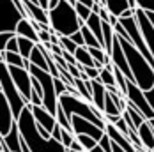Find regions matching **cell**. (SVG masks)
<instances>
[{
    "label": "cell",
    "mask_w": 154,
    "mask_h": 152,
    "mask_svg": "<svg viewBox=\"0 0 154 152\" xmlns=\"http://www.w3.org/2000/svg\"><path fill=\"white\" fill-rule=\"evenodd\" d=\"M99 81H101L105 87H117V80H115V74H113V65H112V64L101 69Z\"/></svg>",
    "instance_id": "obj_22"
},
{
    "label": "cell",
    "mask_w": 154,
    "mask_h": 152,
    "mask_svg": "<svg viewBox=\"0 0 154 152\" xmlns=\"http://www.w3.org/2000/svg\"><path fill=\"white\" fill-rule=\"evenodd\" d=\"M18 127L23 140L29 143L32 152H69L60 141L53 140V138H43L37 131V122L34 119L30 106H27L23 110V113L18 119Z\"/></svg>",
    "instance_id": "obj_1"
},
{
    "label": "cell",
    "mask_w": 154,
    "mask_h": 152,
    "mask_svg": "<svg viewBox=\"0 0 154 152\" xmlns=\"http://www.w3.org/2000/svg\"><path fill=\"white\" fill-rule=\"evenodd\" d=\"M14 124H16V119H14V113H13V108L9 105L7 97L0 92V136L9 135Z\"/></svg>",
    "instance_id": "obj_9"
},
{
    "label": "cell",
    "mask_w": 154,
    "mask_h": 152,
    "mask_svg": "<svg viewBox=\"0 0 154 152\" xmlns=\"http://www.w3.org/2000/svg\"><path fill=\"white\" fill-rule=\"evenodd\" d=\"M78 4H83V5H87V7H91L92 9L94 4H96V0H76Z\"/></svg>",
    "instance_id": "obj_41"
},
{
    "label": "cell",
    "mask_w": 154,
    "mask_h": 152,
    "mask_svg": "<svg viewBox=\"0 0 154 152\" xmlns=\"http://www.w3.org/2000/svg\"><path fill=\"white\" fill-rule=\"evenodd\" d=\"M137 9L145 13H154V0H137Z\"/></svg>",
    "instance_id": "obj_31"
},
{
    "label": "cell",
    "mask_w": 154,
    "mask_h": 152,
    "mask_svg": "<svg viewBox=\"0 0 154 152\" xmlns=\"http://www.w3.org/2000/svg\"><path fill=\"white\" fill-rule=\"evenodd\" d=\"M59 4H60V0H50V2H48V11L55 9V7H57Z\"/></svg>",
    "instance_id": "obj_42"
},
{
    "label": "cell",
    "mask_w": 154,
    "mask_h": 152,
    "mask_svg": "<svg viewBox=\"0 0 154 152\" xmlns=\"http://www.w3.org/2000/svg\"><path fill=\"white\" fill-rule=\"evenodd\" d=\"M23 5H25V11L30 18L32 21H39L43 25H50V16H48V11L43 9L39 4L32 2V0H23Z\"/></svg>",
    "instance_id": "obj_12"
},
{
    "label": "cell",
    "mask_w": 154,
    "mask_h": 152,
    "mask_svg": "<svg viewBox=\"0 0 154 152\" xmlns=\"http://www.w3.org/2000/svg\"><path fill=\"white\" fill-rule=\"evenodd\" d=\"M0 140L11 149V152H21V133H20V127H18V120L13 126L11 133L5 135V136H0Z\"/></svg>",
    "instance_id": "obj_17"
},
{
    "label": "cell",
    "mask_w": 154,
    "mask_h": 152,
    "mask_svg": "<svg viewBox=\"0 0 154 152\" xmlns=\"http://www.w3.org/2000/svg\"><path fill=\"white\" fill-rule=\"evenodd\" d=\"M16 34H18L20 37H27V39H30V41H34V43L39 44V32L35 30V27H34V23H32L30 18H23V20L18 23Z\"/></svg>",
    "instance_id": "obj_13"
},
{
    "label": "cell",
    "mask_w": 154,
    "mask_h": 152,
    "mask_svg": "<svg viewBox=\"0 0 154 152\" xmlns=\"http://www.w3.org/2000/svg\"><path fill=\"white\" fill-rule=\"evenodd\" d=\"M110 13H108V9L106 7H103V9H101V11H99V18H101V20H103V21H110Z\"/></svg>",
    "instance_id": "obj_39"
},
{
    "label": "cell",
    "mask_w": 154,
    "mask_h": 152,
    "mask_svg": "<svg viewBox=\"0 0 154 152\" xmlns=\"http://www.w3.org/2000/svg\"><path fill=\"white\" fill-rule=\"evenodd\" d=\"M69 150L83 152V150H85V149H83V147H82V143H80V141H78V140H75V143H73V145H71V149H69Z\"/></svg>",
    "instance_id": "obj_40"
},
{
    "label": "cell",
    "mask_w": 154,
    "mask_h": 152,
    "mask_svg": "<svg viewBox=\"0 0 154 152\" xmlns=\"http://www.w3.org/2000/svg\"><path fill=\"white\" fill-rule=\"evenodd\" d=\"M55 92H57V96L60 97L62 94H66L67 92V83L62 80V78H55Z\"/></svg>",
    "instance_id": "obj_33"
},
{
    "label": "cell",
    "mask_w": 154,
    "mask_h": 152,
    "mask_svg": "<svg viewBox=\"0 0 154 152\" xmlns=\"http://www.w3.org/2000/svg\"><path fill=\"white\" fill-rule=\"evenodd\" d=\"M119 37H121V35H119ZM121 44H122V50H124V53H126L129 69H131V73H133L135 83H137L143 92L151 90L154 87V69H152V65L145 60V57L137 50V46L133 44L129 39L121 37Z\"/></svg>",
    "instance_id": "obj_2"
},
{
    "label": "cell",
    "mask_w": 154,
    "mask_h": 152,
    "mask_svg": "<svg viewBox=\"0 0 154 152\" xmlns=\"http://www.w3.org/2000/svg\"><path fill=\"white\" fill-rule=\"evenodd\" d=\"M145 97H147V101H149V105H151V108H152V111H154V87L151 90L145 92Z\"/></svg>",
    "instance_id": "obj_38"
},
{
    "label": "cell",
    "mask_w": 154,
    "mask_h": 152,
    "mask_svg": "<svg viewBox=\"0 0 154 152\" xmlns=\"http://www.w3.org/2000/svg\"><path fill=\"white\" fill-rule=\"evenodd\" d=\"M105 115H122V111H121V108L117 106V103L112 99V96L108 94L106 96V101H105Z\"/></svg>",
    "instance_id": "obj_26"
},
{
    "label": "cell",
    "mask_w": 154,
    "mask_h": 152,
    "mask_svg": "<svg viewBox=\"0 0 154 152\" xmlns=\"http://www.w3.org/2000/svg\"><path fill=\"white\" fill-rule=\"evenodd\" d=\"M126 101H128L129 105H133L135 108H138L140 113H142L147 120L154 119V111H152V108H151V105H149V101H147V97H145V92L142 90L138 85L133 81V80H129V81H128Z\"/></svg>",
    "instance_id": "obj_5"
},
{
    "label": "cell",
    "mask_w": 154,
    "mask_h": 152,
    "mask_svg": "<svg viewBox=\"0 0 154 152\" xmlns=\"http://www.w3.org/2000/svg\"><path fill=\"white\" fill-rule=\"evenodd\" d=\"M2 62L13 67H23V69L30 67V60H27L20 53H13V51H2Z\"/></svg>",
    "instance_id": "obj_18"
},
{
    "label": "cell",
    "mask_w": 154,
    "mask_h": 152,
    "mask_svg": "<svg viewBox=\"0 0 154 152\" xmlns=\"http://www.w3.org/2000/svg\"><path fill=\"white\" fill-rule=\"evenodd\" d=\"M147 16L151 18V21H152V25H154V13H147Z\"/></svg>",
    "instance_id": "obj_45"
},
{
    "label": "cell",
    "mask_w": 154,
    "mask_h": 152,
    "mask_svg": "<svg viewBox=\"0 0 154 152\" xmlns=\"http://www.w3.org/2000/svg\"><path fill=\"white\" fill-rule=\"evenodd\" d=\"M0 9H2V23H0L2 27H0V30L2 32H16L18 23L25 18L23 13L16 7V4L13 0H2Z\"/></svg>",
    "instance_id": "obj_6"
},
{
    "label": "cell",
    "mask_w": 154,
    "mask_h": 152,
    "mask_svg": "<svg viewBox=\"0 0 154 152\" xmlns=\"http://www.w3.org/2000/svg\"><path fill=\"white\" fill-rule=\"evenodd\" d=\"M69 152H76V150H69ZM83 152H85V150H83Z\"/></svg>",
    "instance_id": "obj_47"
},
{
    "label": "cell",
    "mask_w": 154,
    "mask_h": 152,
    "mask_svg": "<svg viewBox=\"0 0 154 152\" xmlns=\"http://www.w3.org/2000/svg\"><path fill=\"white\" fill-rule=\"evenodd\" d=\"M32 2H35V4H39V2H37V0H32Z\"/></svg>",
    "instance_id": "obj_46"
},
{
    "label": "cell",
    "mask_w": 154,
    "mask_h": 152,
    "mask_svg": "<svg viewBox=\"0 0 154 152\" xmlns=\"http://www.w3.org/2000/svg\"><path fill=\"white\" fill-rule=\"evenodd\" d=\"M0 92L7 97L9 105L13 108V113H14V119L18 120L20 115L23 113V110L29 106V103L25 101V97L21 96V92L18 90V87L14 85L11 73H9V67L7 64H0Z\"/></svg>",
    "instance_id": "obj_4"
},
{
    "label": "cell",
    "mask_w": 154,
    "mask_h": 152,
    "mask_svg": "<svg viewBox=\"0 0 154 152\" xmlns=\"http://www.w3.org/2000/svg\"><path fill=\"white\" fill-rule=\"evenodd\" d=\"M76 140L82 143V147L85 149V152H91L94 149V147H97V140H94V138L87 136V135H76Z\"/></svg>",
    "instance_id": "obj_28"
},
{
    "label": "cell",
    "mask_w": 154,
    "mask_h": 152,
    "mask_svg": "<svg viewBox=\"0 0 154 152\" xmlns=\"http://www.w3.org/2000/svg\"><path fill=\"white\" fill-rule=\"evenodd\" d=\"M115 127H117V129H119V131L122 133L124 136H128V138H129V133H131V129H129V126L126 124V120H124L122 117H121V119H119V122L115 124Z\"/></svg>",
    "instance_id": "obj_35"
},
{
    "label": "cell",
    "mask_w": 154,
    "mask_h": 152,
    "mask_svg": "<svg viewBox=\"0 0 154 152\" xmlns=\"http://www.w3.org/2000/svg\"><path fill=\"white\" fill-rule=\"evenodd\" d=\"M30 64L32 65H37V67H41V69H45V71H48L50 73V65H48V59H46V53H45V46L41 44H35V48H34V51H32L30 55Z\"/></svg>",
    "instance_id": "obj_19"
},
{
    "label": "cell",
    "mask_w": 154,
    "mask_h": 152,
    "mask_svg": "<svg viewBox=\"0 0 154 152\" xmlns=\"http://www.w3.org/2000/svg\"><path fill=\"white\" fill-rule=\"evenodd\" d=\"M135 16H137L138 27H140V30H142V35L145 39V44H147L149 51L152 53V57H154V25H152V21L147 16V13L142 11V9H137Z\"/></svg>",
    "instance_id": "obj_10"
},
{
    "label": "cell",
    "mask_w": 154,
    "mask_h": 152,
    "mask_svg": "<svg viewBox=\"0 0 154 152\" xmlns=\"http://www.w3.org/2000/svg\"><path fill=\"white\" fill-rule=\"evenodd\" d=\"M9 67V73H11V78L14 81V85L18 87V90L21 92V96L25 97V101L30 105L32 99V74L29 69H23V67H13V65H7Z\"/></svg>",
    "instance_id": "obj_7"
},
{
    "label": "cell",
    "mask_w": 154,
    "mask_h": 152,
    "mask_svg": "<svg viewBox=\"0 0 154 152\" xmlns=\"http://www.w3.org/2000/svg\"><path fill=\"white\" fill-rule=\"evenodd\" d=\"M75 9H76L78 16H80V20H82L83 23H87V20L92 16V9H91V7H87V5H83V4H78V2H76Z\"/></svg>",
    "instance_id": "obj_29"
},
{
    "label": "cell",
    "mask_w": 154,
    "mask_h": 152,
    "mask_svg": "<svg viewBox=\"0 0 154 152\" xmlns=\"http://www.w3.org/2000/svg\"><path fill=\"white\" fill-rule=\"evenodd\" d=\"M91 152H105V150H103V149L99 147V143H97V147H94V149H92Z\"/></svg>",
    "instance_id": "obj_44"
},
{
    "label": "cell",
    "mask_w": 154,
    "mask_h": 152,
    "mask_svg": "<svg viewBox=\"0 0 154 152\" xmlns=\"http://www.w3.org/2000/svg\"><path fill=\"white\" fill-rule=\"evenodd\" d=\"M89 51H91V55H92V59H94V62H96V67H97V69H103V67H106V65L112 64L110 55L106 53L105 48H89Z\"/></svg>",
    "instance_id": "obj_20"
},
{
    "label": "cell",
    "mask_w": 154,
    "mask_h": 152,
    "mask_svg": "<svg viewBox=\"0 0 154 152\" xmlns=\"http://www.w3.org/2000/svg\"><path fill=\"white\" fill-rule=\"evenodd\" d=\"M138 138L145 150L154 152V129H152V126L149 124V120H145L138 127Z\"/></svg>",
    "instance_id": "obj_15"
},
{
    "label": "cell",
    "mask_w": 154,
    "mask_h": 152,
    "mask_svg": "<svg viewBox=\"0 0 154 152\" xmlns=\"http://www.w3.org/2000/svg\"><path fill=\"white\" fill-rule=\"evenodd\" d=\"M18 44H20V55H21V57H25V59L29 60L37 43H34V41L27 39V37H20V35H18Z\"/></svg>",
    "instance_id": "obj_23"
},
{
    "label": "cell",
    "mask_w": 154,
    "mask_h": 152,
    "mask_svg": "<svg viewBox=\"0 0 154 152\" xmlns=\"http://www.w3.org/2000/svg\"><path fill=\"white\" fill-rule=\"evenodd\" d=\"M69 37H71V39H73V41H75V43H76L78 46H85V39H83V34H82L80 30L75 32V34H73V35H69Z\"/></svg>",
    "instance_id": "obj_37"
},
{
    "label": "cell",
    "mask_w": 154,
    "mask_h": 152,
    "mask_svg": "<svg viewBox=\"0 0 154 152\" xmlns=\"http://www.w3.org/2000/svg\"><path fill=\"white\" fill-rule=\"evenodd\" d=\"M80 32L83 34V39H85V46H87V48H103V44H101V43L97 41V37H96L92 32L89 30V27H87L85 23L82 25Z\"/></svg>",
    "instance_id": "obj_24"
},
{
    "label": "cell",
    "mask_w": 154,
    "mask_h": 152,
    "mask_svg": "<svg viewBox=\"0 0 154 152\" xmlns=\"http://www.w3.org/2000/svg\"><path fill=\"white\" fill-rule=\"evenodd\" d=\"M60 46L64 51H67V53H71V55H75L76 53V50L80 46L71 39V37H67V35H60Z\"/></svg>",
    "instance_id": "obj_27"
},
{
    "label": "cell",
    "mask_w": 154,
    "mask_h": 152,
    "mask_svg": "<svg viewBox=\"0 0 154 152\" xmlns=\"http://www.w3.org/2000/svg\"><path fill=\"white\" fill-rule=\"evenodd\" d=\"M51 138L62 143V126L60 124H57V126L53 127V131H51Z\"/></svg>",
    "instance_id": "obj_36"
},
{
    "label": "cell",
    "mask_w": 154,
    "mask_h": 152,
    "mask_svg": "<svg viewBox=\"0 0 154 152\" xmlns=\"http://www.w3.org/2000/svg\"><path fill=\"white\" fill-rule=\"evenodd\" d=\"M101 5H105L108 9V13L113 16H117L119 20H121V16L128 11V9H131L129 7V0H97Z\"/></svg>",
    "instance_id": "obj_16"
},
{
    "label": "cell",
    "mask_w": 154,
    "mask_h": 152,
    "mask_svg": "<svg viewBox=\"0 0 154 152\" xmlns=\"http://www.w3.org/2000/svg\"><path fill=\"white\" fill-rule=\"evenodd\" d=\"M126 113L129 115V119H131V122L135 124V127H137V129H138V127H140V126H142L145 120H147V119H145V117L140 113L138 108H135L133 105H129V103H128V106H126Z\"/></svg>",
    "instance_id": "obj_25"
},
{
    "label": "cell",
    "mask_w": 154,
    "mask_h": 152,
    "mask_svg": "<svg viewBox=\"0 0 154 152\" xmlns=\"http://www.w3.org/2000/svg\"><path fill=\"white\" fill-rule=\"evenodd\" d=\"M71 126H73V133L75 135H87V136L94 138V140H101V138L106 135V131L105 129H101L99 126H96L92 124L91 120H87V119H83V117H71Z\"/></svg>",
    "instance_id": "obj_8"
},
{
    "label": "cell",
    "mask_w": 154,
    "mask_h": 152,
    "mask_svg": "<svg viewBox=\"0 0 154 152\" xmlns=\"http://www.w3.org/2000/svg\"><path fill=\"white\" fill-rule=\"evenodd\" d=\"M48 16H50V27H51V32L59 34V35H73L75 32H78L82 29L83 21L80 20L75 5L69 4V0H60V4L48 11Z\"/></svg>",
    "instance_id": "obj_3"
},
{
    "label": "cell",
    "mask_w": 154,
    "mask_h": 152,
    "mask_svg": "<svg viewBox=\"0 0 154 152\" xmlns=\"http://www.w3.org/2000/svg\"><path fill=\"white\" fill-rule=\"evenodd\" d=\"M75 140H76V135H75L73 131H67V129L62 127V145H64L67 150L71 149V145L75 143Z\"/></svg>",
    "instance_id": "obj_30"
},
{
    "label": "cell",
    "mask_w": 154,
    "mask_h": 152,
    "mask_svg": "<svg viewBox=\"0 0 154 152\" xmlns=\"http://www.w3.org/2000/svg\"><path fill=\"white\" fill-rule=\"evenodd\" d=\"M112 147H113V152H126V150H124V149H121V147H119L117 143H113Z\"/></svg>",
    "instance_id": "obj_43"
},
{
    "label": "cell",
    "mask_w": 154,
    "mask_h": 152,
    "mask_svg": "<svg viewBox=\"0 0 154 152\" xmlns=\"http://www.w3.org/2000/svg\"><path fill=\"white\" fill-rule=\"evenodd\" d=\"M16 35H18L16 32H0V50H4L5 44H7L13 37H16Z\"/></svg>",
    "instance_id": "obj_32"
},
{
    "label": "cell",
    "mask_w": 154,
    "mask_h": 152,
    "mask_svg": "<svg viewBox=\"0 0 154 152\" xmlns=\"http://www.w3.org/2000/svg\"><path fill=\"white\" fill-rule=\"evenodd\" d=\"M108 90L106 87L99 81V80H92V105L99 111L105 113V101H106Z\"/></svg>",
    "instance_id": "obj_14"
},
{
    "label": "cell",
    "mask_w": 154,
    "mask_h": 152,
    "mask_svg": "<svg viewBox=\"0 0 154 152\" xmlns=\"http://www.w3.org/2000/svg\"><path fill=\"white\" fill-rule=\"evenodd\" d=\"M2 51H13V53H20V44H18V35L16 37H13L7 44H5V48L2 50Z\"/></svg>",
    "instance_id": "obj_34"
},
{
    "label": "cell",
    "mask_w": 154,
    "mask_h": 152,
    "mask_svg": "<svg viewBox=\"0 0 154 152\" xmlns=\"http://www.w3.org/2000/svg\"><path fill=\"white\" fill-rule=\"evenodd\" d=\"M75 59H76L78 64L83 65V67H96V62H94L92 55H91V51H89L87 46H80V48H78L76 53H75Z\"/></svg>",
    "instance_id": "obj_21"
},
{
    "label": "cell",
    "mask_w": 154,
    "mask_h": 152,
    "mask_svg": "<svg viewBox=\"0 0 154 152\" xmlns=\"http://www.w3.org/2000/svg\"><path fill=\"white\" fill-rule=\"evenodd\" d=\"M32 110V113H34V119L37 122V126H41V127H45L46 131H53V127L59 124L57 122V117L53 115V113H50L45 106H34V105H29Z\"/></svg>",
    "instance_id": "obj_11"
}]
</instances>
